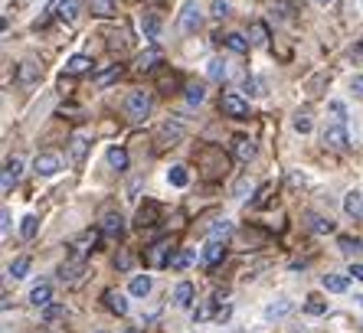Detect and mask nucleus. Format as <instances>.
Listing matches in <instances>:
<instances>
[{
  "label": "nucleus",
  "instance_id": "f257e3e1",
  "mask_svg": "<svg viewBox=\"0 0 363 333\" xmlns=\"http://www.w3.org/2000/svg\"><path fill=\"white\" fill-rule=\"evenodd\" d=\"M196 160L203 164V176H210V180H216V176H226V174H229V157H226V150L216 147V144H206V147H200Z\"/></svg>",
  "mask_w": 363,
  "mask_h": 333
},
{
  "label": "nucleus",
  "instance_id": "f03ea898",
  "mask_svg": "<svg viewBox=\"0 0 363 333\" xmlns=\"http://www.w3.org/2000/svg\"><path fill=\"white\" fill-rule=\"evenodd\" d=\"M154 150H167V147H177L180 141H184V125L180 121H164L161 128H157V134H154Z\"/></svg>",
  "mask_w": 363,
  "mask_h": 333
},
{
  "label": "nucleus",
  "instance_id": "7ed1b4c3",
  "mask_svg": "<svg viewBox=\"0 0 363 333\" xmlns=\"http://www.w3.org/2000/svg\"><path fill=\"white\" fill-rule=\"evenodd\" d=\"M151 108H154V98L147 92H131L125 101V115L131 121H144V118L151 115Z\"/></svg>",
  "mask_w": 363,
  "mask_h": 333
},
{
  "label": "nucleus",
  "instance_id": "20e7f679",
  "mask_svg": "<svg viewBox=\"0 0 363 333\" xmlns=\"http://www.w3.org/2000/svg\"><path fill=\"white\" fill-rule=\"evenodd\" d=\"M220 111L223 115H229V118H236V121H242V118H249L252 111H249V101L242 98V95H236V92H226L220 98Z\"/></svg>",
  "mask_w": 363,
  "mask_h": 333
},
{
  "label": "nucleus",
  "instance_id": "39448f33",
  "mask_svg": "<svg viewBox=\"0 0 363 333\" xmlns=\"http://www.w3.org/2000/svg\"><path fill=\"white\" fill-rule=\"evenodd\" d=\"M200 23H203V13H200V4H196V0H190V4H186L184 10H180V20H177V30L180 33H196V30H200Z\"/></svg>",
  "mask_w": 363,
  "mask_h": 333
},
{
  "label": "nucleus",
  "instance_id": "423d86ee",
  "mask_svg": "<svg viewBox=\"0 0 363 333\" xmlns=\"http://www.w3.org/2000/svg\"><path fill=\"white\" fill-rule=\"evenodd\" d=\"M321 141H324V147H330V150H347V147H350V134H347V128L337 121V125L324 128Z\"/></svg>",
  "mask_w": 363,
  "mask_h": 333
},
{
  "label": "nucleus",
  "instance_id": "0eeeda50",
  "mask_svg": "<svg viewBox=\"0 0 363 333\" xmlns=\"http://www.w3.org/2000/svg\"><path fill=\"white\" fill-rule=\"evenodd\" d=\"M161 219V203H154V200H144L141 206H138V219L135 225L138 229H147V225H154Z\"/></svg>",
  "mask_w": 363,
  "mask_h": 333
},
{
  "label": "nucleus",
  "instance_id": "6e6552de",
  "mask_svg": "<svg viewBox=\"0 0 363 333\" xmlns=\"http://www.w3.org/2000/svg\"><path fill=\"white\" fill-rule=\"evenodd\" d=\"M60 154H52V150H43V154H36V160H33V170L40 176H52L56 170H60Z\"/></svg>",
  "mask_w": 363,
  "mask_h": 333
},
{
  "label": "nucleus",
  "instance_id": "1a4fd4ad",
  "mask_svg": "<svg viewBox=\"0 0 363 333\" xmlns=\"http://www.w3.org/2000/svg\"><path fill=\"white\" fill-rule=\"evenodd\" d=\"M40 75H43V69H40L36 59H23V62L17 66V82L20 85H36L40 82Z\"/></svg>",
  "mask_w": 363,
  "mask_h": 333
},
{
  "label": "nucleus",
  "instance_id": "9d476101",
  "mask_svg": "<svg viewBox=\"0 0 363 333\" xmlns=\"http://www.w3.org/2000/svg\"><path fill=\"white\" fill-rule=\"evenodd\" d=\"M233 150H236V160H242V164L255 160V154H259L255 141L252 137H245V134H236V137H233Z\"/></svg>",
  "mask_w": 363,
  "mask_h": 333
},
{
  "label": "nucleus",
  "instance_id": "9b49d317",
  "mask_svg": "<svg viewBox=\"0 0 363 333\" xmlns=\"http://www.w3.org/2000/svg\"><path fill=\"white\" fill-rule=\"evenodd\" d=\"M121 232H125V216H121V213H115V209H111V213H105V216H101V235L118 239Z\"/></svg>",
  "mask_w": 363,
  "mask_h": 333
},
{
  "label": "nucleus",
  "instance_id": "f8f14e48",
  "mask_svg": "<svg viewBox=\"0 0 363 333\" xmlns=\"http://www.w3.org/2000/svg\"><path fill=\"white\" fill-rule=\"evenodd\" d=\"M82 275H85V261L82 259H69L66 265L60 268V281H66V284H79Z\"/></svg>",
  "mask_w": 363,
  "mask_h": 333
},
{
  "label": "nucleus",
  "instance_id": "ddd939ff",
  "mask_svg": "<svg viewBox=\"0 0 363 333\" xmlns=\"http://www.w3.org/2000/svg\"><path fill=\"white\" fill-rule=\"evenodd\" d=\"M99 245V232H82L76 242H72V259H82L85 261V255Z\"/></svg>",
  "mask_w": 363,
  "mask_h": 333
},
{
  "label": "nucleus",
  "instance_id": "4468645a",
  "mask_svg": "<svg viewBox=\"0 0 363 333\" xmlns=\"http://www.w3.org/2000/svg\"><path fill=\"white\" fill-rule=\"evenodd\" d=\"M50 13H56V17L66 20V23H72V20L79 17V4H76V0H52Z\"/></svg>",
  "mask_w": 363,
  "mask_h": 333
},
{
  "label": "nucleus",
  "instance_id": "2eb2a0df",
  "mask_svg": "<svg viewBox=\"0 0 363 333\" xmlns=\"http://www.w3.org/2000/svg\"><path fill=\"white\" fill-rule=\"evenodd\" d=\"M30 304H33V307H50L52 304V284L50 281L33 284V291H30Z\"/></svg>",
  "mask_w": 363,
  "mask_h": 333
},
{
  "label": "nucleus",
  "instance_id": "dca6fc26",
  "mask_svg": "<svg viewBox=\"0 0 363 333\" xmlns=\"http://www.w3.org/2000/svg\"><path fill=\"white\" fill-rule=\"evenodd\" d=\"M20 170H23V160H20V157H10L7 166H4V193L13 190V184L20 180Z\"/></svg>",
  "mask_w": 363,
  "mask_h": 333
},
{
  "label": "nucleus",
  "instance_id": "f3484780",
  "mask_svg": "<svg viewBox=\"0 0 363 333\" xmlns=\"http://www.w3.org/2000/svg\"><path fill=\"white\" fill-rule=\"evenodd\" d=\"M167 252H170V245H167V242H157V245H151V252H147V265H154V268L170 265V261H174V259H170Z\"/></svg>",
  "mask_w": 363,
  "mask_h": 333
},
{
  "label": "nucleus",
  "instance_id": "a211bd4d",
  "mask_svg": "<svg viewBox=\"0 0 363 333\" xmlns=\"http://www.w3.org/2000/svg\"><path fill=\"white\" fill-rule=\"evenodd\" d=\"M344 213H347L350 219H363V196H360L357 190H350V193L344 196Z\"/></svg>",
  "mask_w": 363,
  "mask_h": 333
},
{
  "label": "nucleus",
  "instance_id": "6ab92c4d",
  "mask_svg": "<svg viewBox=\"0 0 363 333\" xmlns=\"http://www.w3.org/2000/svg\"><path fill=\"white\" fill-rule=\"evenodd\" d=\"M223 259H226L223 242H210V245H206V252H203V265H206V268H216Z\"/></svg>",
  "mask_w": 363,
  "mask_h": 333
},
{
  "label": "nucleus",
  "instance_id": "aec40b11",
  "mask_svg": "<svg viewBox=\"0 0 363 333\" xmlns=\"http://www.w3.org/2000/svg\"><path fill=\"white\" fill-rule=\"evenodd\" d=\"M89 10H92L95 17H101V20H108V17H115V13H118L115 0H89Z\"/></svg>",
  "mask_w": 363,
  "mask_h": 333
},
{
  "label": "nucleus",
  "instance_id": "412c9836",
  "mask_svg": "<svg viewBox=\"0 0 363 333\" xmlns=\"http://www.w3.org/2000/svg\"><path fill=\"white\" fill-rule=\"evenodd\" d=\"M105 307H108L111 314L125 317L128 314V298H121L118 291H105Z\"/></svg>",
  "mask_w": 363,
  "mask_h": 333
},
{
  "label": "nucleus",
  "instance_id": "4be33fe9",
  "mask_svg": "<svg viewBox=\"0 0 363 333\" xmlns=\"http://www.w3.org/2000/svg\"><path fill=\"white\" fill-rule=\"evenodd\" d=\"M223 43H226L233 52H239V56H242V52H249V46H252V40H249V36H242V33H226V36H223Z\"/></svg>",
  "mask_w": 363,
  "mask_h": 333
},
{
  "label": "nucleus",
  "instance_id": "5701e85b",
  "mask_svg": "<svg viewBox=\"0 0 363 333\" xmlns=\"http://www.w3.org/2000/svg\"><path fill=\"white\" fill-rule=\"evenodd\" d=\"M174 304H177V307H190V304H194V284L180 281L177 291H174Z\"/></svg>",
  "mask_w": 363,
  "mask_h": 333
},
{
  "label": "nucleus",
  "instance_id": "b1692460",
  "mask_svg": "<svg viewBox=\"0 0 363 333\" xmlns=\"http://www.w3.org/2000/svg\"><path fill=\"white\" fill-rule=\"evenodd\" d=\"M249 40H252V46H265V43H269V26H265L262 20H255V23L249 26Z\"/></svg>",
  "mask_w": 363,
  "mask_h": 333
},
{
  "label": "nucleus",
  "instance_id": "393cba45",
  "mask_svg": "<svg viewBox=\"0 0 363 333\" xmlns=\"http://www.w3.org/2000/svg\"><path fill=\"white\" fill-rule=\"evenodd\" d=\"M321 284H324V291H330V294L347 291V278H344V275H324Z\"/></svg>",
  "mask_w": 363,
  "mask_h": 333
},
{
  "label": "nucleus",
  "instance_id": "a878e982",
  "mask_svg": "<svg viewBox=\"0 0 363 333\" xmlns=\"http://www.w3.org/2000/svg\"><path fill=\"white\" fill-rule=\"evenodd\" d=\"M161 50H151V52H144L141 59H138V69H141V72H154V69H157V62H161Z\"/></svg>",
  "mask_w": 363,
  "mask_h": 333
},
{
  "label": "nucleus",
  "instance_id": "bb28decb",
  "mask_svg": "<svg viewBox=\"0 0 363 333\" xmlns=\"http://www.w3.org/2000/svg\"><path fill=\"white\" fill-rule=\"evenodd\" d=\"M108 164L115 166V170H128V150L125 147H108Z\"/></svg>",
  "mask_w": 363,
  "mask_h": 333
},
{
  "label": "nucleus",
  "instance_id": "cd10ccee",
  "mask_svg": "<svg viewBox=\"0 0 363 333\" xmlns=\"http://www.w3.org/2000/svg\"><path fill=\"white\" fill-rule=\"evenodd\" d=\"M26 271H30V259H26V255H20V259H13L10 261V268H7V275L10 278H26Z\"/></svg>",
  "mask_w": 363,
  "mask_h": 333
},
{
  "label": "nucleus",
  "instance_id": "c85d7f7f",
  "mask_svg": "<svg viewBox=\"0 0 363 333\" xmlns=\"http://www.w3.org/2000/svg\"><path fill=\"white\" fill-rule=\"evenodd\" d=\"M118 75H121V66H118V62H111V66L105 69V72H99V75H95V85H99V89H105V85H108V82H115Z\"/></svg>",
  "mask_w": 363,
  "mask_h": 333
},
{
  "label": "nucleus",
  "instance_id": "c756f323",
  "mask_svg": "<svg viewBox=\"0 0 363 333\" xmlns=\"http://www.w3.org/2000/svg\"><path fill=\"white\" fill-rule=\"evenodd\" d=\"M131 294H135V298H147V294H151V278L147 275L131 278Z\"/></svg>",
  "mask_w": 363,
  "mask_h": 333
},
{
  "label": "nucleus",
  "instance_id": "7c9ffc66",
  "mask_svg": "<svg viewBox=\"0 0 363 333\" xmlns=\"http://www.w3.org/2000/svg\"><path fill=\"white\" fill-rule=\"evenodd\" d=\"M308 225H311L314 232H334V222H330V219H324V216H318V213H311V216H308Z\"/></svg>",
  "mask_w": 363,
  "mask_h": 333
},
{
  "label": "nucleus",
  "instance_id": "2f4dec72",
  "mask_svg": "<svg viewBox=\"0 0 363 333\" xmlns=\"http://www.w3.org/2000/svg\"><path fill=\"white\" fill-rule=\"evenodd\" d=\"M304 310H308V314H314V317H321V314H328V300L318 298V294H311V298H308V304H304Z\"/></svg>",
  "mask_w": 363,
  "mask_h": 333
},
{
  "label": "nucleus",
  "instance_id": "473e14b6",
  "mask_svg": "<svg viewBox=\"0 0 363 333\" xmlns=\"http://www.w3.org/2000/svg\"><path fill=\"white\" fill-rule=\"evenodd\" d=\"M229 232H233V222H226V219H220V222H213V229H210V242H220V239H226Z\"/></svg>",
  "mask_w": 363,
  "mask_h": 333
},
{
  "label": "nucleus",
  "instance_id": "72a5a7b5",
  "mask_svg": "<svg viewBox=\"0 0 363 333\" xmlns=\"http://www.w3.org/2000/svg\"><path fill=\"white\" fill-rule=\"evenodd\" d=\"M167 180H170L174 186H186V184H190V174H186V166H170Z\"/></svg>",
  "mask_w": 363,
  "mask_h": 333
},
{
  "label": "nucleus",
  "instance_id": "f704fd0d",
  "mask_svg": "<svg viewBox=\"0 0 363 333\" xmlns=\"http://www.w3.org/2000/svg\"><path fill=\"white\" fill-rule=\"evenodd\" d=\"M141 30H144V36H147V40H157V33H161V23H157V17H144L141 20Z\"/></svg>",
  "mask_w": 363,
  "mask_h": 333
},
{
  "label": "nucleus",
  "instance_id": "c9c22d12",
  "mask_svg": "<svg viewBox=\"0 0 363 333\" xmlns=\"http://www.w3.org/2000/svg\"><path fill=\"white\" fill-rule=\"evenodd\" d=\"M291 125H295V131L298 134H308V131H311V115H308V111H298V115L295 118H291Z\"/></svg>",
  "mask_w": 363,
  "mask_h": 333
},
{
  "label": "nucleus",
  "instance_id": "e433bc0d",
  "mask_svg": "<svg viewBox=\"0 0 363 333\" xmlns=\"http://www.w3.org/2000/svg\"><path fill=\"white\" fill-rule=\"evenodd\" d=\"M85 150H89V141H85L82 134H76V137H72V160H85Z\"/></svg>",
  "mask_w": 363,
  "mask_h": 333
},
{
  "label": "nucleus",
  "instance_id": "4c0bfd02",
  "mask_svg": "<svg viewBox=\"0 0 363 333\" xmlns=\"http://www.w3.org/2000/svg\"><path fill=\"white\" fill-rule=\"evenodd\" d=\"M186 101H190V105H200V101H203V95H206V89H203V85H186Z\"/></svg>",
  "mask_w": 363,
  "mask_h": 333
},
{
  "label": "nucleus",
  "instance_id": "58836bf2",
  "mask_svg": "<svg viewBox=\"0 0 363 333\" xmlns=\"http://www.w3.org/2000/svg\"><path fill=\"white\" fill-rule=\"evenodd\" d=\"M36 229H40V222H36V216H26L23 222H20V235H23V239H33V235H36Z\"/></svg>",
  "mask_w": 363,
  "mask_h": 333
},
{
  "label": "nucleus",
  "instance_id": "ea45409f",
  "mask_svg": "<svg viewBox=\"0 0 363 333\" xmlns=\"http://www.w3.org/2000/svg\"><path fill=\"white\" fill-rule=\"evenodd\" d=\"M85 69H89V59H85V56H72V59H69V66H66V72L69 75H79V72H85Z\"/></svg>",
  "mask_w": 363,
  "mask_h": 333
},
{
  "label": "nucleus",
  "instance_id": "a19ab883",
  "mask_svg": "<svg viewBox=\"0 0 363 333\" xmlns=\"http://www.w3.org/2000/svg\"><path fill=\"white\" fill-rule=\"evenodd\" d=\"M194 259H196V255H194V252H190V249H186V252H180L177 259L170 261V268H177V271H184V268L190 265V261H194Z\"/></svg>",
  "mask_w": 363,
  "mask_h": 333
},
{
  "label": "nucleus",
  "instance_id": "79ce46f5",
  "mask_svg": "<svg viewBox=\"0 0 363 333\" xmlns=\"http://www.w3.org/2000/svg\"><path fill=\"white\" fill-rule=\"evenodd\" d=\"M288 310H291V300H279V304H272V307L265 310V317H285Z\"/></svg>",
  "mask_w": 363,
  "mask_h": 333
},
{
  "label": "nucleus",
  "instance_id": "37998d69",
  "mask_svg": "<svg viewBox=\"0 0 363 333\" xmlns=\"http://www.w3.org/2000/svg\"><path fill=\"white\" fill-rule=\"evenodd\" d=\"M210 79H216V82L226 79V62H223V59H213L210 62Z\"/></svg>",
  "mask_w": 363,
  "mask_h": 333
},
{
  "label": "nucleus",
  "instance_id": "c03bdc74",
  "mask_svg": "<svg viewBox=\"0 0 363 333\" xmlns=\"http://www.w3.org/2000/svg\"><path fill=\"white\" fill-rule=\"evenodd\" d=\"M43 314H46V320H56V317L66 314V307H60V304H50V307H43Z\"/></svg>",
  "mask_w": 363,
  "mask_h": 333
},
{
  "label": "nucleus",
  "instance_id": "a18cd8bd",
  "mask_svg": "<svg viewBox=\"0 0 363 333\" xmlns=\"http://www.w3.org/2000/svg\"><path fill=\"white\" fill-rule=\"evenodd\" d=\"M213 13H216V17H226L229 4H226V0H213Z\"/></svg>",
  "mask_w": 363,
  "mask_h": 333
},
{
  "label": "nucleus",
  "instance_id": "49530a36",
  "mask_svg": "<svg viewBox=\"0 0 363 333\" xmlns=\"http://www.w3.org/2000/svg\"><path fill=\"white\" fill-rule=\"evenodd\" d=\"M330 111L337 115V121H340V125H344V121H347V111H344V105H340V101H330Z\"/></svg>",
  "mask_w": 363,
  "mask_h": 333
},
{
  "label": "nucleus",
  "instance_id": "de8ad7c7",
  "mask_svg": "<svg viewBox=\"0 0 363 333\" xmlns=\"http://www.w3.org/2000/svg\"><path fill=\"white\" fill-rule=\"evenodd\" d=\"M174 85H177V79H174V75H170V79L164 75V79H161V92H177Z\"/></svg>",
  "mask_w": 363,
  "mask_h": 333
},
{
  "label": "nucleus",
  "instance_id": "09e8293b",
  "mask_svg": "<svg viewBox=\"0 0 363 333\" xmlns=\"http://www.w3.org/2000/svg\"><path fill=\"white\" fill-rule=\"evenodd\" d=\"M350 89H354V92L363 98V75H354V82H350Z\"/></svg>",
  "mask_w": 363,
  "mask_h": 333
},
{
  "label": "nucleus",
  "instance_id": "8fccbe9b",
  "mask_svg": "<svg viewBox=\"0 0 363 333\" xmlns=\"http://www.w3.org/2000/svg\"><path fill=\"white\" fill-rule=\"evenodd\" d=\"M340 249L350 255V252H357V242H350V239H340Z\"/></svg>",
  "mask_w": 363,
  "mask_h": 333
},
{
  "label": "nucleus",
  "instance_id": "3c124183",
  "mask_svg": "<svg viewBox=\"0 0 363 333\" xmlns=\"http://www.w3.org/2000/svg\"><path fill=\"white\" fill-rule=\"evenodd\" d=\"M288 184L298 190V186H304V176H301V174H291V176H288Z\"/></svg>",
  "mask_w": 363,
  "mask_h": 333
},
{
  "label": "nucleus",
  "instance_id": "603ef678",
  "mask_svg": "<svg viewBox=\"0 0 363 333\" xmlns=\"http://www.w3.org/2000/svg\"><path fill=\"white\" fill-rule=\"evenodd\" d=\"M115 265H118V268H121V271H125V268H128V265H131V259H128V255H121V259H118V261H115Z\"/></svg>",
  "mask_w": 363,
  "mask_h": 333
},
{
  "label": "nucleus",
  "instance_id": "864d4df0",
  "mask_svg": "<svg viewBox=\"0 0 363 333\" xmlns=\"http://www.w3.org/2000/svg\"><path fill=\"white\" fill-rule=\"evenodd\" d=\"M350 275L360 278V281H363V265H354V268H350Z\"/></svg>",
  "mask_w": 363,
  "mask_h": 333
},
{
  "label": "nucleus",
  "instance_id": "5fc2aeb1",
  "mask_svg": "<svg viewBox=\"0 0 363 333\" xmlns=\"http://www.w3.org/2000/svg\"><path fill=\"white\" fill-rule=\"evenodd\" d=\"M125 333H141V330H125Z\"/></svg>",
  "mask_w": 363,
  "mask_h": 333
},
{
  "label": "nucleus",
  "instance_id": "6e6d98bb",
  "mask_svg": "<svg viewBox=\"0 0 363 333\" xmlns=\"http://www.w3.org/2000/svg\"><path fill=\"white\" fill-rule=\"evenodd\" d=\"M318 4H330V0H318Z\"/></svg>",
  "mask_w": 363,
  "mask_h": 333
},
{
  "label": "nucleus",
  "instance_id": "4d7b16f0",
  "mask_svg": "<svg viewBox=\"0 0 363 333\" xmlns=\"http://www.w3.org/2000/svg\"><path fill=\"white\" fill-rule=\"evenodd\" d=\"M360 50H363V36H360Z\"/></svg>",
  "mask_w": 363,
  "mask_h": 333
},
{
  "label": "nucleus",
  "instance_id": "13d9d810",
  "mask_svg": "<svg viewBox=\"0 0 363 333\" xmlns=\"http://www.w3.org/2000/svg\"><path fill=\"white\" fill-rule=\"evenodd\" d=\"M95 333H105V330H95Z\"/></svg>",
  "mask_w": 363,
  "mask_h": 333
}]
</instances>
